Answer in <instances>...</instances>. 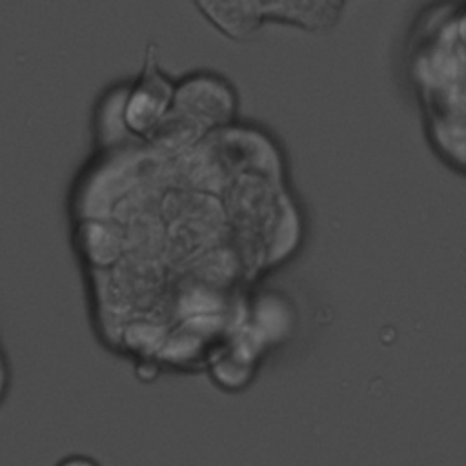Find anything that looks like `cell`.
<instances>
[{
    "instance_id": "1",
    "label": "cell",
    "mask_w": 466,
    "mask_h": 466,
    "mask_svg": "<svg viewBox=\"0 0 466 466\" xmlns=\"http://www.w3.org/2000/svg\"><path fill=\"white\" fill-rule=\"evenodd\" d=\"M66 218L91 331L144 382L204 373L308 233L284 140L244 115L184 140L93 147Z\"/></svg>"
},
{
    "instance_id": "2",
    "label": "cell",
    "mask_w": 466,
    "mask_h": 466,
    "mask_svg": "<svg viewBox=\"0 0 466 466\" xmlns=\"http://www.w3.org/2000/svg\"><path fill=\"white\" fill-rule=\"evenodd\" d=\"M397 75L431 157L466 178V0H426L415 9Z\"/></svg>"
},
{
    "instance_id": "3",
    "label": "cell",
    "mask_w": 466,
    "mask_h": 466,
    "mask_svg": "<svg viewBox=\"0 0 466 466\" xmlns=\"http://www.w3.org/2000/svg\"><path fill=\"white\" fill-rule=\"evenodd\" d=\"M202 20L220 36L246 44L266 27L308 35L331 33L353 0H189Z\"/></svg>"
},
{
    "instance_id": "4",
    "label": "cell",
    "mask_w": 466,
    "mask_h": 466,
    "mask_svg": "<svg viewBox=\"0 0 466 466\" xmlns=\"http://www.w3.org/2000/svg\"><path fill=\"white\" fill-rule=\"evenodd\" d=\"M175 76L158 60V47L149 42L144 53L142 69L135 78H126L120 116L129 140L149 138L171 111Z\"/></svg>"
},
{
    "instance_id": "5",
    "label": "cell",
    "mask_w": 466,
    "mask_h": 466,
    "mask_svg": "<svg viewBox=\"0 0 466 466\" xmlns=\"http://www.w3.org/2000/svg\"><path fill=\"white\" fill-rule=\"evenodd\" d=\"M173 107L204 127H217L242 116V95L226 73L195 67L175 76Z\"/></svg>"
},
{
    "instance_id": "6",
    "label": "cell",
    "mask_w": 466,
    "mask_h": 466,
    "mask_svg": "<svg viewBox=\"0 0 466 466\" xmlns=\"http://www.w3.org/2000/svg\"><path fill=\"white\" fill-rule=\"evenodd\" d=\"M13 382H15L13 362H11V357L4 344V339L0 335V410L7 402V399L13 391Z\"/></svg>"
},
{
    "instance_id": "7",
    "label": "cell",
    "mask_w": 466,
    "mask_h": 466,
    "mask_svg": "<svg viewBox=\"0 0 466 466\" xmlns=\"http://www.w3.org/2000/svg\"><path fill=\"white\" fill-rule=\"evenodd\" d=\"M53 466H102V462L87 453H67L60 457Z\"/></svg>"
}]
</instances>
